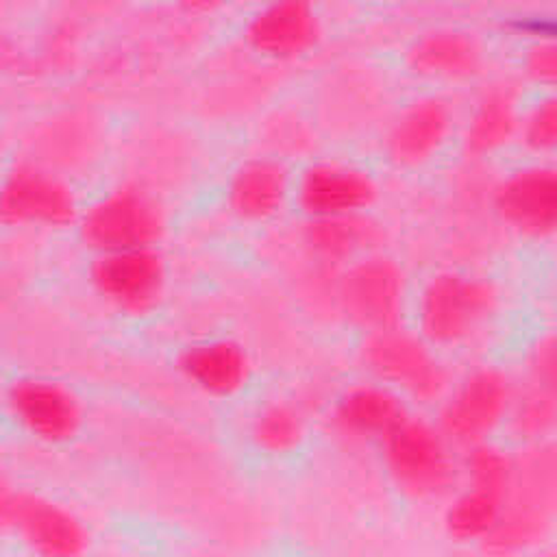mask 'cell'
<instances>
[{"instance_id":"obj_7","label":"cell","mask_w":557,"mask_h":557,"mask_svg":"<svg viewBox=\"0 0 557 557\" xmlns=\"http://www.w3.org/2000/svg\"><path fill=\"white\" fill-rule=\"evenodd\" d=\"M511 396L513 389L500 370H474L446 396L437 426L450 442L466 448L487 442V437L507 420Z\"/></svg>"},{"instance_id":"obj_15","label":"cell","mask_w":557,"mask_h":557,"mask_svg":"<svg viewBox=\"0 0 557 557\" xmlns=\"http://www.w3.org/2000/svg\"><path fill=\"white\" fill-rule=\"evenodd\" d=\"M453 128V113L437 96L418 98L392 122L385 137L387 159L398 168H416L442 150Z\"/></svg>"},{"instance_id":"obj_12","label":"cell","mask_w":557,"mask_h":557,"mask_svg":"<svg viewBox=\"0 0 557 557\" xmlns=\"http://www.w3.org/2000/svg\"><path fill=\"white\" fill-rule=\"evenodd\" d=\"M374 178L355 165L313 163L302 170L296 187L307 218H337L363 213L376 200Z\"/></svg>"},{"instance_id":"obj_9","label":"cell","mask_w":557,"mask_h":557,"mask_svg":"<svg viewBox=\"0 0 557 557\" xmlns=\"http://www.w3.org/2000/svg\"><path fill=\"white\" fill-rule=\"evenodd\" d=\"M0 215L7 224L61 228L81 218L72 189L35 165H15L0 191Z\"/></svg>"},{"instance_id":"obj_13","label":"cell","mask_w":557,"mask_h":557,"mask_svg":"<svg viewBox=\"0 0 557 557\" xmlns=\"http://www.w3.org/2000/svg\"><path fill=\"white\" fill-rule=\"evenodd\" d=\"M320 37V17L313 0H270L246 26L248 46L270 59H296L309 52Z\"/></svg>"},{"instance_id":"obj_19","label":"cell","mask_w":557,"mask_h":557,"mask_svg":"<svg viewBox=\"0 0 557 557\" xmlns=\"http://www.w3.org/2000/svg\"><path fill=\"white\" fill-rule=\"evenodd\" d=\"M185 379L211 396L237 394L250 376L246 350L231 339H209L187 346L178 357Z\"/></svg>"},{"instance_id":"obj_2","label":"cell","mask_w":557,"mask_h":557,"mask_svg":"<svg viewBox=\"0 0 557 557\" xmlns=\"http://www.w3.org/2000/svg\"><path fill=\"white\" fill-rule=\"evenodd\" d=\"M463 470L468 485L446 507L444 527L448 535L459 542H483L507 505L513 461L500 448L479 442L468 446Z\"/></svg>"},{"instance_id":"obj_4","label":"cell","mask_w":557,"mask_h":557,"mask_svg":"<svg viewBox=\"0 0 557 557\" xmlns=\"http://www.w3.org/2000/svg\"><path fill=\"white\" fill-rule=\"evenodd\" d=\"M361 357L385 385L416 400H433L446 389V370L422 335L396 326L368 333Z\"/></svg>"},{"instance_id":"obj_28","label":"cell","mask_w":557,"mask_h":557,"mask_svg":"<svg viewBox=\"0 0 557 557\" xmlns=\"http://www.w3.org/2000/svg\"><path fill=\"white\" fill-rule=\"evenodd\" d=\"M231 0H178V4L191 13V15H207V13H215L218 9H222L224 4H228Z\"/></svg>"},{"instance_id":"obj_25","label":"cell","mask_w":557,"mask_h":557,"mask_svg":"<svg viewBox=\"0 0 557 557\" xmlns=\"http://www.w3.org/2000/svg\"><path fill=\"white\" fill-rule=\"evenodd\" d=\"M529 379L557 400V333L540 337L529 350Z\"/></svg>"},{"instance_id":"obj_27","label":"cell","mask_w":557,"mask_h":557,"mask_svg":"<svg viewBox=\"0 0 557 557\" xmlns=\"http://www.w3.org/2000/svg\"><path fill=\"white\" fill-rule=\"evenodd\" d=\"M516 28L520 33H527V35L535 37V39H557V15L518 20Z\"/></svg>"},{"instance_id":"obj_16","label":"cell","mask_w":557,"mask_h":557,"mask_svg":"<svg viewBox=\"0 0 557 557\" xmlns=\"http://www.w3.org/2000/svg\"><path fill=\"white\" fill-rule=\"evenodd\" d=\"M407 409L398 392L385 383H366L346 389L331 413V422L348 440L383 442L403 420Z\"/></svg>"},{"instance_id":"obj_8","label":"cell","mask_w":557,"mask_h":557,"mask_svg":"<svg viewBox=\"0 0 557 557\" xmlns=\"http://www.w3.org/2000/svg\"><path fill=\"white\" fill-rule=\"evenodd\" d=\"M89 276L104 300L122 311L144 313L163 292L165 263L154 246L98 252Z\"/></svg>"},{"instance_id":"obj_18","label":"cell","mask_w":557,"mask_h":557,"mask_svg":"<svg viewBox=\"0 0 557 557\" xmlns=\"http://www.w3.org/2000/svg\"><path fill=\"white\" fill-rule=\"evenodd\" d=\"M483 61L476 39L457 28H437L418 37L407 63L413 74L431 81H461L479 72Z\"/></svg>"},{"instance_id":"obj_20","label":"cell","mask_w":557,"mask_h":557,"mask_svg":"<svg viewBox=\"0 0 557 557\" xmlns=\"http://www.w3.org/2000/svg\"><path fill=\"white\" fill-rule=\"evenodd\" d=\"M522 115L509 89H492L474 104L466 133L463 148L472 157H490L503 150L520 135Z\"/></svg>"},{"instance_id":"obj_10","label":"cell","mask_w":557,"mask_h":557,"mask_svg":"<svg viewBox=\"0 0 557 557\" xmlns=\"http://www.w3.org/2000/svg\"><path fill=\"white\" fill-rule=\"evenodd\" d=\"M2 520L41 555H76L87 544L81 520L65 507L28 494H2Z\"/></svg>"},{"instance_id":"obj_6","label":"cell","mask_w":557,"mask_h":557,"mask_svg":"<svg viewBox=\"0 0 557 557\" xmlns=\"http://www.w3.org/2000/svg\"><path fill=\"white\" fill-rule=\"evenodd\" d=\"M342 313L366 333L396 326L405 305V276L396 261L363 255L346 265L337 281Z\"/></svg>"},{"instance_id":"obj_26","label":"cell","mask_w":557,"mask_h":557,"mask_svg":"<svg viewBox=\"0 0 557 557\" xmlns=\"http://www.w3.org/2000/svg\"><path fill=\"white\" fill-rule=\"evenodd\" d=\"M522 65L533 83L557 91V39H535V44L529 46Z\"/></svg>"},{"instance_id":"obj_17","label":"cell","mask_w":557,"mask_h":557,"mask_svg":"<svg viewBox=\"0 0 557 557\" xmlns=\"http://www.w3.org/2000/svg\"><path fill=\"white\" fill-rule=\"evenodd\" d=\"M289 194V174L274 159H250L242 163L226 187L231 211L248 222L274 218Z\"/></svg>"},{"instance_id":"obj_14","label":"cell","mask_w":557,"mask_h":557,"mask_svg":"<svg viewBox=\"0 0 557 557\" xmlns=\"http://www.w3.org/2000/svg\"><path fill=\"white\" fill-rule=\"evenodd\" d=\"M9 407L15 420L44 442H65L81 426V407L76 398L54 381H15L9 387Z\"/></svg>"},{"instance_id":"obj_3","label":"cell","mask_w":557,"mask_h":557,"mask_svg":"<svg viewBox=\"0 0 557 557\" xmlns=\"http://www.w3.org/2000/svg\"><path fill=\"white\" fill-rule=\"evenodd\" d=\"M381 444L389 476L409 496L433 498L453 485L457 468L440 426L407 416Z\"/></svg>"},{"instance_id":"obj_1","label":"cell","mask_w":557,"mask_h":557,"mask_svg":"<svg viewBox=\"0 0 557 557\" xmlns=\"http://www.w3.org/2000/svg\"><path fill=\"white\" fill-rule=\"evenodd\" d=\"M496 311L492 283L463 272H440L418 300L420 335L429 344L455 346L472 339Z\"/></svg>"},{"instance_id":"obj_11","label":"cell","mask_w":557,"mask_h":557,"mask_svg":"<svg viewBox=\"0 0 557 557\" xmlns=\"http://www.w3.org/2000/svg\"><path fill=\"white\" fill-rule=\"evenodd\" d=\"M494 209L520 233H557V168L529 165L511 172L494 189Z\"/></svg>"},{"instance_id":"obj_23","label":"cell","mask_w":557,"mask_h":557,"mask_svg":"<svg viewBox=\"0 0 557 557\" xmlns=\"http://www.w3.org/2000/svg\"><path fill=\"white\" fill-rule=\"evenodd\" d=\"M252 437L268 453H287L302 437V422L287 405L263 407L252 422Z\"/></svg>"},{"instance_id":"obj_24","label":"cell","mask_w":557,"mask_h":557,"mask_svg":"<svg viewBox=\"0 0 557 557\" xmlns=\"http://www.w3.org/2000/svg\"><path fill=\"white\" fill-rule=\"evenodd\" d=\"M518 137L533 152H557V91H548L522 115Z\"/></svg>"},{"instance_id":"obj_22","label":"cell","mask_w":557,"mask_h":557,"mask_svg":"<svg viewBox=\"0 0 557 557\" xmlns=\"http://www.w3.org/2000/svg\"><path fill=\"white\" fill-rule=\"evenodd\" d=\"M505 422L520 440L542 442L557 431V400L529 383L520 394L513 392Z\"/></svg>"},{"instance_id":"obj_5","label":"cell","mask_w":557,"mask_h":557,"mask_svg":"<svg viewBox=\"0 0 557 557\" xmlns=\"http://www.w3.org/2000/svg\"><path fill=\"white\" fill-rule=\"evenodd\" d=\"M163 228L165 218L159 202L135 187L102 196L78 218L81 237L96 252L150 248Z\"/></svg>"},{"instance_id":"obj_21","label":"cell","mask_w":557,"mask_h":557,"mask_svg":"<svg viewBox=\"0 0 557 557\" xmlns=\"http://www.w3.org/2000/svg\"><path fill=\"white\" fill-rule=\"evenodd\" d=\"M376 228L363 213L337 215V218H309L305 228V242L309 248L326 261H355L368 255V246L374 244Z\"/></svg>"}]
</instances>
